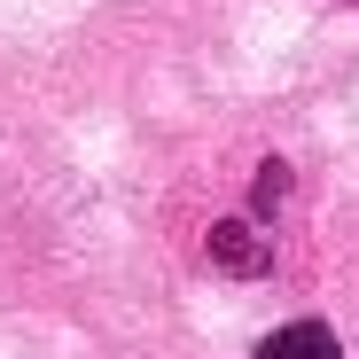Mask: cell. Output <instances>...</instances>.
<instances>
[{
	"label": "cell",
	"instance_id": "cell-1",
	"mask_svg": "<svg viewBox=\"0 0 359 359\" xmlns=\"http://www.w3.org/2000/svg\"><path fill=\"white\" fill-rule=\"evenodd\" d=\"M258 359H344V344H336V328H320V320H289V328H273V336L258 344Z\"/></svg>",
	"mask_w": 359,
	"mask_h": 359
},
{
	"label": "cell",
	"instance_id": "cell-2",
	"mask_svg": "<svg viewBox=\"0 0 359 359\" xmlns=\"http://www.w3.org/2000/svg\"><path fill=\"white\" fill-rule=\"evenodd\" d=\"M211 258H219V266H234V273H258V266H266V250L250 243L243 226H219V234H211Z\"/></svg>",
	"mask_w": 359,
	"mask_h": 359
},
{
	"label": "cell",
	"instance_id": "cell-3",
	"mask_svg": "<svg viewBox=\"0 0 359 359\" xmlns=\"http://www.w3.org/2000/svg\"><path fill=\"white\" fill-rule=\"evenodd\" d=\"M258 211H266V219L281 211V164H266V172H258Z\"/></svg>",
	"mask_w": 359,
	"mask_h": 359
}]
</instances>
